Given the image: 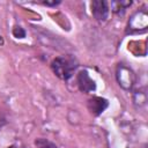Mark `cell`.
Segmentation results:
<instances>
[{
  "instance_id": "obj_8",
  "label": "cell",
  "mask_w": 148,
  "mask_h": 148,
  "mask_svg": "<svg viewBox=\"0 0 148 148\" xmlns=\"http://www.w3.org/2000/svg\"><path fill=\"white\" fill-rule=\"evenodd\" d=\"M147 101V97H146V92L145 90H138L134 92V103L138 105V106H142Z\"/></svg>"
},
{
  "instance_id": "obj_4",
  "label": "cell",
  "mask_w": 148,
  "mask_h": 148,
  "mask_svg": "<svg viewBox=\"0 0 148 148\" xmlns=\"http://www.w3.org/2000/svg\"><path fill=\"white\" fill-rule=\"evenodd\" d=\"M76 83L82 92H91L96 89L95 81L89 76L87 71H81L76 76Z\"/></svg>"
},
{
  "instance_id": "obj_12",
  "label": "cell",
  "mask_w": 148,
  "mask_h": 148,
  "mask_svg": "<svg viewBox=\"0 0 148 148\" xmlns=\"http://www.w3.org/2000/svg\"><path fill=\"white\" fill-rule=\"evenodd\" d=\"M8 148H16L15 146H10V147H8Z\"/></svg>"
},
{
  "instance_id": "obj_5",
  "label": "cell",
  "mask_w": 148,
  "mask_h": 148,
  "mask_svg": "<svg viewBox=\"0 0 148 148\" xmlns=\"http://www.w3.org/2000/svg\"><path fill=\"white\" fill-rule=\"evenodd\" d=\"M109 105V102L102 97H92L88 101V110L94 116H99Z\"/></svg>"
},
{
  "instance_id": "obj_10",
  "label": "cell",
  "mask_w": 148,
  "mask_h": 148,
  "mask_svg": "<svg viewBox=\"0 0 148 148\" xmlns=\"http://www.w3.org/2000/svg\"><path fill=\"white\" fill-rule=\"evenodd\" d=\"M5 124H6V118H5V116L2 114V112L0 111V130L5 126Z\"/></svg>"
},
{
  "instance_id": "obj_3",
  "label": "cell",
  "mask_w": 148,
  "mask_h": 148,
  "mask_svg": "<svg viewBox=\"0 0 148 148\" xmlns=\"http://www.w3.org/2000/svg\"><path fill=\"white\" fill-rule=\"evenodd\" d=\"M91 14L98 21H105L109 15V6L104 0H94L90 3Z\"/></svg>"
},
{
  "instance_id": "obj_1",
  "label": "cell",
  "mask_w": 148,
  "mask_h": 148,
  "mask_svg": "<svg viewBox=\"0 0 148 148\" xmlns=\"http://www.w3.org/2000/svg\"><path fill=\"white\" fill-rule=\"evenodd\" d=\"M76 67L77 62L72 57H58L51 62V68L53 73L61 80L71 79Z\"/></svg>"
},
{
  "instance_id": "obj_11",
  "label": "cell",
  "mask_w": 148,
  "mask_h": 148,
  "mask_svg": "<svg viewBox=\"0 0 148 148\" xmlns=\"http://www.w3.org/2000/svg\"><path fill=\"white\" fill-rule=\"evenodd\" d=\"M43 3L46 5V6H57V5L60 3V1H56V0H53V1H43Z\"/></svg>"
},
{
  "instance_id": "obj_9",
  "label": "cell",
  "mask_w": 148,
  "mask_h": 148,
  "mask_svg": "<svg viewBox=\"0 0 148 148\" xmlns=\"http://www.w3.org/2000/svg\"><path fill=\"white\" fill-rule=\"evenodd\" d=\"M13 35L16 38H24L25 37V31L23 30V28H21L20 25H15L13 28Z\"/></svg>"
},
{
  "instance_id": "obj_6",
  "label": "cell",
  "mask_w": 148,
  "mask_h": 148,
  "mask_svg": "<svg viewBox=\"0 0 148 148\" xmlns=\"http://www.w3.org/2000/svg\"><path fill=\"white\" fill-rule=\"evenodd\" d=\"M131 1H112L111 7L116 14H123L127 7L131 6Z\"/></svg>"
},
{
  "instance_id": "obj_2",
  "label": "cell",
  "mask_w": 148,
  "mask_h": 148,
  "mask_svg": "<svg viewBox=\"0 0 148 148\" xmlns=\"http://www.w3.org/2000/svg\"><path fill=\"white\" fill-rule=\"evenodd\" d=\"M117 80H118V83L121 88L128 90L133 87V84L135 83V74L134 72L125 66L124 64H119L117 66Z\"/></svg>"
},
{
  "instance_id": "obj_7",
  "label": "cell",
  "mask_w": 148,
  "mask_h": 148,
  "mask_svg": "<svg viewBox=\"0 0 148 148\" xmlns=\"http://www.w3.org/2000/svg\"><path fill=\"white\" fill-rule=\"evenodd\" d=\"M35 146H36L37 148H58L56 143L51 142V141L47 140V139H43V138L36 139Z\"/></svg>"
}]
</instances>
